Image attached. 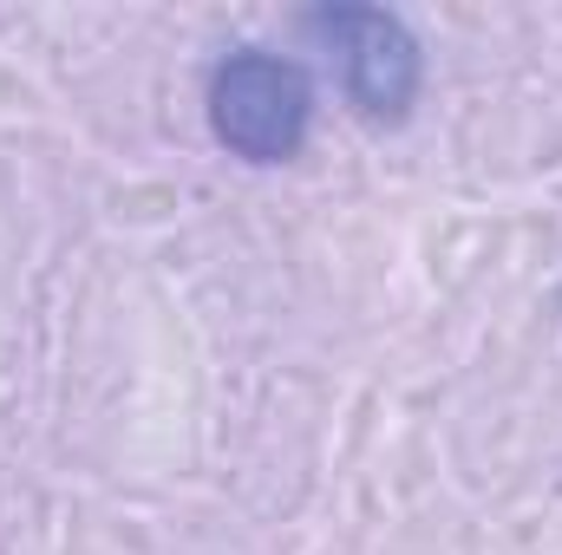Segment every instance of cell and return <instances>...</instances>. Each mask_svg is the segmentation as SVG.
Segmentation results:
<instances>
[{"label":"cell","mask_w":562,"mask_h":555,"mask_svg":"<svg viewBox=\"0 0 562 555\" xmlns=\"http://www.w3.org/2000/svg\"><path fill=\"white\" fill-rule=\"evenodd\" d=\"M307 33L334 53L340 92L360 118L400 125L413 112V99L425 86V53L400 13H386V7H314Z\"/></svg>","instance_id":"cell-2"},{"label":"cell","mask_w":562,"mask_h":555,"mask_svg":"<svg viewBox=\"0 0 562 555\" xmlns=\"http://www.w3.org/2000/svg\"><path fill=\"white\" fill-rule=\"evenodd\" d=\"M314 125V86L294 59L243 46L210 72V132L243 163H288L301 157Z\"/></svg>","instance_id":"cell-1"}]
</instances>
